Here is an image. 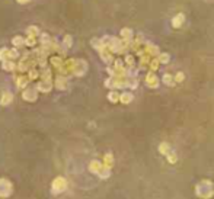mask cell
<instances>
[{
  "mask_svg": "<svg viewBox=\"0 0 214 199\" xmlns=\"http://www.w3.org/2000/svg\"><path fill=\"white\" fill-rule=\"evenodd\" d=\"M195 195L201 199H210L214 196V185L210 180H201L195 186Z\"/></svg>",
  "mask_w": 214,
  "mask_h": 199,
  "instance_id": "obj_1",
  "label": "cell"
},
{
  "mask_svg": "<svg viewBox=\"0 0 214 199\" xmlns=\"http://www.w3.org/2000/svg\"><path fill=\"white\" fill-rule=\"evenodd\" d=\"M146 84L149 86V87H152V89H156V87L159 86V78H158V76H156L153 71L147 73V76H146Z\"/></svg>",
  "mask_w": 214,
  "mask_h": 199,
  "instance_id": "obj_2",
  "label": "cell"
},
{
  "mask_svg": "<svg viewBox=\"0 0 214 199\" xmlns=\"http://www.w3.org/2000/svg\"><path fill=\"white\" fill-rule=\"evenodd\" d=\"M185 22V15L184 13H178L176 16H173V19H172V26L175 28V29H178L182 26V23Z\"/></svg>",
  "mask_w": 214,
  "mask_h": 199,
  "instance_id": "obj_3",
  "label": "cell"
},
{
  "mask_svg": "<svg viewBox=\"0 0 214 199\" xmlns=\"http://www.w3.org/2000/svg\"><path fill=\"white\" fill-rule=\"evenodd\" d=\"M170 151H172V150H170L169 144L168 143H160V145H159V153H160V154H163V155H166V157H168Z\"/></svg>",
  "mask_w": 214,
  "mask_h": 199,
  "instance_id": "obj_4",
  "label": "cell"
},
{
  "mask_svg": "<svg viewBox=\"0 0 214 199\" xmlns=\"http://www.w3.org/2000/svg\"><path fill=\"white\" fill-rule=\"evenodd\" d=\"M162 80H163V83L168 84V86H175V77H173L172 74H169V73H165Z\"/></svg>",
  "mask_w": 214,
  "mask_h": 199,
  "instance_id": "obj_5",
  "label": "cell"
},
{
  "mask_svg": "<svg viewBox=\"0 0 214 199\" xmlns=\"http://www.w3.org/2000/svg\"><path fill=\"white\" fill-rule=\"evenodd\" d=\"M121 36H123V39H124V41H131V38H133V32H131V29L124 28V29L121 31Z\"/></svg>",
  "mask_w": 214,
  "mask_h": 199,
  "instance_id": "obj_6",
  "label": "cell"
},
{
  "mask_svg": "<svg viewBox=\"0 0 214 199\" xmlns=\"http://www.w3.org/2000/svg\"><path fill=\"white\" fill-rule=\"evenodd\" d=\"M158 60L160 61V64H168L169 60H170V57H169V54H166V53H160L159 57H158Z\"/></svg>",
  "mask_w": 214,
  "mask_h": 199,
  "instance_id": "obj_7",
  "label": "cell"
},
{
  "mask_svg": "<svg viewBox=\"0 0 214 199\" xmlns=\"http://www.w3.org/2000/svg\"><path fill=\"white\" fill-rule=\"evenodd\" d=\"M131 100H133V95H131V93H123L121 98H120V102H123V103H125V105L130 103Z\"/></svg>",
  "mask_w": 214,
  "mask_h": 199,
  "instance_id": "obj_8",
  "label": "cell"
},
{
  "mask_svg": "<svg viewBox=\"0 0 214 199\" xmlns=\"http://www.w3.org/2000/svg\"><path fill=\"white\" fill-rule=\"evenodd\" d=\"M159 64H160V61H159L158 58H153V60H152V63H150V66H149L150 71H156V70L159 68Z\"/></svg>",
  "mask_w": 214,
  "mask_h": 199,
  "instance_id": "obj_9",
  "label": "cell"
},
{
  "mask_svg": "<svg viewBox=\"0 0 214 199\" xmlns=\"http://www.w3.org/2000/svg\"><path fill=\"white\" fill-rule=\"evenodd\" d=\"M168 161H169L170 164H175V163L178 161V155H176L175 151H170L169 153V155H168Z\"/></svg>",
  "mask_w": 214,
  "mask_h": 199,
  "instance_id": "obj_10",
  "label": "cell"
},
{
  "mask_svg": "<svg viewBox=\"0 0 214 199\" xmlns=\"http://www.w3.org/2000/svg\"><path fill=\"white\" fill-rule=\"evenodd\" d=\"M120 98H121V95H118L117 92H111V93L108 95V99L111 100V102H114V103H115V102H118Z\"/></svg>",
  "mask_w": 214,
  "mask_h": 199,
  "instance_id": "obj_11",
  "label": "cell"
},
{
  "mask_svg": "<svg viewBox=\"0 0 214 199\" xmlns=\"http://www.w3.org/2000/svg\"><path fill=\"white\" fill-rule=\"evenodd\" d=\"M112 163H114L112 155H111V154H106V155H105V167L111 169V167H112Z\"/></svg>",
  "mask_w": 214,
  "mask_h": 199,
  "instance_id": "obj_12",
  "label": "cell"
},
{
  "mask_svg": "<svg viewBox=\"0 0 214 199\" xmlns=\"http://www.w3.org/2000/svg\"><path fill=\"white\" fill-rule=\"evenodd\" d=\"M173 77H175V83H182V81L185 80V74H184L182 71H179V73H176Z\"/></svg>",
  "mask_w": 214,
  "mask_h": 199,
  "instance_id": "obj_13",
  "label": "cell"
},
{
  "mask_svg": "<svg viewBox=\"0 0 214 199\" xmlns=\"http://www.w3.org/2000/svg\"><path fill=\"white\" fill-rule=\"evenodd\" d=\"M10 99H12V95L10 93H4V98H3V103L6 105V103H9L10 102Z\"/></svg>",
  "mask_w": 214,
  "mask_h": 199,
  "instance_id": "obj_14",
  "label": "cell"
},
{
  "mask_svg": "<svg viewBox=\"0 0 214 199\" xmlns=\"http://www.w3.org/2000/svg\"><path fill=\"white\" fill-rule=\"evenodd\" d=\"M125 61H127V64H133V63H134V58H133L131 55H127Z\"/></svg>",
  "mask_w": 214,
  "mask_h": 199,
  "instance_id": "obj_15",
  "label": "cell"
},
{
  "mask_svg": "<svg viewBox=\"0 0 214 199\" xmlns=\"http://www.w3.org/2000/svg\"><path fill=\"white\" fill-rule=\"evenodd\" d=\"M13 42H15V44H16V45H19V44H22L23 41H22V39H21V38H19V36H16V38L13 39Z\"/></svg>",
  "mask_w": 214,
  "mask_h": 199,
  "instance_id": "obj_16",
  "label": "cell"
},
{
  "mask_svg": "<svg viewBox=\"0 0 214 199\" xmlns=\"http://www.w3.org/2000/svg\"><path fill=\"white\" fill-rule=\"evenodd\" d=\"M18 1H21V3H25V1H28V0H18Z\"/></svg>",
  "mask_w": 214,
  "mask_h": 199,
  "instance_id": "obj_17",
  "label": "cell"
}]
</instances>
